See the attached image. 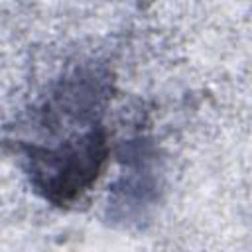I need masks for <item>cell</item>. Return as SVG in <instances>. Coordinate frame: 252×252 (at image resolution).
Masks as SVG:
<instances>
[{"instance_id":"obj_1","label":"cell","mask_w":252,"mask_h":252,"mask_svg":"<svg viewBox=\"0 0 252 252\" xmlns=\"http://www.w3.org/2000/svg\"><path fill=\"white\" fill-rule=\"evenodd\" d=\"M100 94L79 83H65L41 108V120L65 128L63 136H49L47 144L26 142L24 159L33 189L49 203L63 207L77 201L98 179L108 158L106 132L100 122L81 130L69 126L83 114L94 112Z\"/></svg>"}]
</instances>
